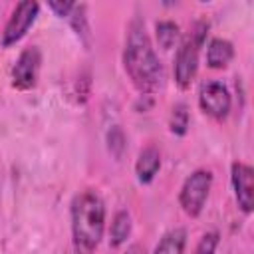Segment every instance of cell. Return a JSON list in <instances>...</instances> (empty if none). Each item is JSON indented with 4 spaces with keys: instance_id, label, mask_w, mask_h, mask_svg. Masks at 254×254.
Listing matches in <instances>:
<instances>
[{
    "instance_id": "1",
    "label": "cell",
    "mask_w": 254,
    "mask_h": 254,
    "mask_svg": "<svg viewBox=\"0 0 254 254\" xmlns=\"http://www.w3.org/2000/svg\"><path fill=\"white\" fill-rule=\"evenodd\" d=\"M123 65L133 85L141 93H153L165 81L163 65L145 32V24L139 18H135L129 24L125 52H123Z\"/></svg>"
},
{
    "instance_id": "2",
    "label": "cell",
    "mask_w": 254,
    "mask_h": 254,
    "mask_svg": "<svg viewBox=\"0 0 254 254\" xmlns=\"http://www.w3.org/2000/svg\"><path fill=\"white\" fill-rule=\"evenodd\" d=\"M105 230V204L87 189L71 200V242L75 254H93Z\"/></svg>"
},
{
    "instance_id": "3",
    "label": "cell",
    "mask_w": 254,
    "mask_h": 254,
    "mask_svg": "<svg viewBox=\"0 0 254 254\" xmlns=\"http://www.w3.org/2000/svg\"><path fill=\"white\" fill-rule=\"evenodd\" d=\"M208 24L206 22H196L192 26V32L181 42L177 56H175V81L181 89H189L196 69H198V50L206 38Z\"/></svg>"
},
{
    "instance_id": "4",
    "label": "cell",
    "mask_w": 254,
    "mask_h": 254,
    "mask_svg": "<svg viewBox=\"0 0 254 254\" xmlns=\"http://www.w3.org/2000/svg\"><path fill=\"white\" fill-rule=\"evenodd\" d=\"M210 187H212V173L208 169L192 171L187 177V181L183 183L181 194H179V202H181L183 210L190 218H196L202 212L204 202H206L208 192H210Z\"/></svg>"
},
{
    "instance_id": "5",
    "label": "cell",
    "mask_w": 254,
    "mask_h": 254,
    "mask_svg": "<svg viewBox=\"0 0 254 254\" xmlns=\"http://www.w3.org/2000/svg\"><path fill=\"white\" fill-rule=\"evenodd\" d=\"M40 12V4L38 2H32V0H24V2H18L10 20L6 22L4 26V32H2V46L4 48H10L14 46L16 42H20L26 32L30 30V26L36 22V16Z\"/></svg>"
},
{
    "instance_id": "6",
    "label": "cell",
    "mask_w": 254,
    "mask_h": 254,
    "mask_svg": "<svg viewBox=\"0 0 254 254\" xmlns=\"http://www.w3.org/2000/svg\"><path fill=\"white\" fill-rule=\"evenodd\" d=\"M230 93L220 81H204L198 91V105L200 109L216 121H222L230 113Z\"/></svg>"
},
{
    "instance_id": "7",
    "label": "cell",
    "mask_w": 254,
    "mask_h": 254,
    "mask_svg": "<svg viewBox=\"0 0 254 254\" xmlns=\"http://www.w3.org/2000/svg\"><path fill=\"white\" fill-rule=\"evenodd\" d=\"M40 64H42V54L36 46H30L26 48L14 67H12V85L20 91H26V89H32L38 81V73H40Z\"/></svg>"
},
{
    "instance_id": "8",
    "label": "cell",
    "mask_w": 254,
    "mask_h": 254,
    "mask_svg": "<svg viewBox=\"0 0 254 254\" xmlns=\"http://www.w3.org/2000/svg\"><path fill=\"white\" fill-rule=\"evenodd\" d=\"M232 187H234V196L242 212H252L254 208V171L246 163H232Z\"/></svg>"
},
{
    "instance_id": "9",
    "label": "cell",
    "mask_w": 254,
    "mask_h": 254,
    "mask_svg": "<svg viewBox=\"0 0 254 254\" xmlns=\"http://www.w3.org/2000/svg\"><path fill=\"white\" fill-rule=\"evenodd\" d=\"M159 169H161V153L155 147H145L139 153L137 163H135L137 181L143 185H149L155 179V175L159 173Z\"/></svg>"
},
{
    "instance_id": "10",
    "label": "cell",
    "mask_w": 254,
    "mask_h": 254,
    "mask_svg": "<svg viewBox=\"0 0 254 254\" xmlns=\"http://www.w3.org/2000/svg\"><path fill=\"white\" fill-rule=\"evenodd\" d=\"M234 58V48L224 38H212L206 48V64L212 69H224Z\"/></svg>"
},
{
    "instance_id": "11",
    "label": "cell",
    "mask_w": 254,
    "mask_h": 254,
    "mask_svg": "<svg viewBox=\"0 0 254 254\" xmlns=\"http://www.w3.org/2000/svg\"><path fill=\"white\" fill-rule=\"evenodd\" d=\"M185 244H187V230L185 228H173L159 240L153 254H183Z\"/></svg>"
},
{
    "instance_id": "12",
    "label": "cell",
    "mask_w": 254,
    "mask_h": 254,
    "mask_svg": "<svg viewBox=\"0 0 254 254\" xmlns=\"http://www.w3.org/2000/svg\"><path fill=\"white\" fill-rule=\"evenodd\" d=\"M129 234H131V216L127 210H119L113 216V222L109 228V244L113 248H119L121 244L127 242Z\"/></svg>"
},
{
    "instance_id": "13",
    "label": "cell",
    "mask_w": 254,
    "mask_h": 254,
    "mask_svg": "<svg viewBox=\"0 0 254 254\" xmlns=\"http://www.w3.org/2000/svg\"><path fill=\"white\" fill-rule=\"evenodd\" d=\"M155 34H157V42L163 50H171L179 38V26L171 20H163V22H157L155 26Z\"/></svg>"
},
{
    "instance_id": "14",
    "label": "cell",
    "mask_w": 254,
    "mask_h": 254,
    "mask_svg": "<svg viewBox=\"0 0 254 254\" xmlns=\"http://www.w3.org/2000/svg\"><path fill=\"white\" fill-rule=\"evenodd\" d=\"M67 18H69L71 28L75 30V34H77L85 44H89V26H87V16H85V6H83V4H75Z\"/></svg>"
},
{
    "instance_id": "15",
    "label": "cell",
    "mask_w": 254,
    "mask_h": 254,
    "mask_svg": "<svg viewBox=\"0 0 254 254\" xmlns=\"http://www.w3.org/2000/svg\"><path fill=\"white\" fill-rule=\"evenodd\" d=\"M169 127L171 133L175 135H185L189 129V109L185 103H177L171 111V119H169Z\"/></svg>"
},
{
    "instance_id": "16",
    "label": "cell",
    "mask_w": 254,
    "mask_h": 254,
    "mask_svg": "<svg viewBox=\"0 0 254 254\" xmlns=\"http://www.w3.org/2000/svg\"><path fill=\"white\" fill-rule=\"evenodd\" d=\"M218 242H220V234L218 232H214V230L212 232H206V234H202V238L194 246V252L192 254H214Z\"/></svg>"
},
{
    "instance_id": "17",
    "label": "cell",
    "mask_w": 254,
    "mask_h": 254,
    "mask_svg": "<svg viewBox=\"0 0 254 254\" xmlns=\"http://www.w3.org/2000/svg\"><path fill=\"white\" fill-rule=\"evenodd\" d=\"M107 141H109V149L115 153V157H119V155H121V151H123V147H125V145H123V141H125V139H123L121 129H117V127H115V129H111V131H109Z\"/></svg>"
},
{
    "instance_id": "18",
    "label": "cell",
    "mask_w": 254,
    "mask_h": 254,
    "mask_svg": "<svg viewBox=\"0 0 254 254\" xmlns=\"http://www.w3.org/2000/svg\"><path fill=\"white\" fill-rule=\"evenodd\" d=\"M48 6L56 12V16L64 18V16H69V12L73 10L75 2H69V0H50V2H48Z\"/></svg>"
},
{
    "instance_id": "19",
    "label": "cell",
    "mask_w": 254,
    "mask_h": 254,
    "mask_svg": "<svg viewBox=\"0 0 254 254\" xmlns=\"http://www.w3.org/2000/svg\"><path fill=\"white\" fill-rule=\"evenodd\" d=\"M125 254H147V250H145V246H141V244H131Z\"/></svg>"
}]
</instances>
